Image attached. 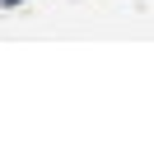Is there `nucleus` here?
<instances>
[{"instance_id": "nucleus-1", "label": "nucleus", "mask_w": 154, "mask_h": 158, "mask_svg": "<svg viewBox=\"0 0 154 158\" xmlns=\"http://www.w3.org/2000/svg\"><path fill=\"white\" fill-rule=\"evenodd\" d=\"M0 5H19V0H0Z\"/></svg>"}]
</instances>
